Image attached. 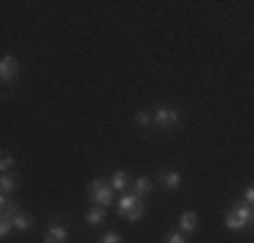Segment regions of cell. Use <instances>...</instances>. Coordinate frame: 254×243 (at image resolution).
I'll return each instance as SVG.
<instances>
[{"instance_id":"obj_14","label":"cell","mask_w":254,"mask_h":243,"mask_svg":"<svg viewBox=\"0 0 254 243\" xmlns=\"http://www.w3.org/2000/svg\"><path fill=\"white\" fill-rule=\"evenodd\" d=\"M143 214H146V208H143V203L138 200V203H135V205H132V208L125 214V219H130V222H138V219H141Z\"/></svg>"},{"instance_id":"obj_7","label":"cell","mask_w":254,"mask_h":243,"mask_svg":"<svg viewBox=\"0 0 254 243\" xmlns=\"http://www.w3.org/2000/svg\"><path fill=\"white\" fill-rule=\"evenodd\" d=\"M179 227H181V233H195V227H197V216L192 214V211H184L179 219Z\"/></svg>"},{"instance_id":"obj_2","label":"cell","mask_w":254,"mask_h":243,"mask_svg":"<svg viewBox=\"0 0 254 243\" xmlns=\"http://www.w3.org/2000/svg\"><path fill=\"white\" fill-rule=\"evenodd\" d=\"M249 222H252L249 205H241V208H235V211H227V216H225V224L230 230H244V227H249Z\"/></svg>"},{"instance_id":"obj_20","label":"cell","mask_w":254,"mask_h":243,"mask_svg":"<svg viewBox=\"0 0 254 243\" xmlns=\"http://www.w3.org/2000/svg\"><path fill=\"white\" fill-rule=\"evenodd\" d=\"M244 200H246V205H254V186H249V189L244 192Z\"/></svg>"},{"instance_id":"obj_13","label":"cell","mask_w":254,"mask_h":243,"mask_svg":"<svg viewBox=\"0 0 254 243\" xmlns=\"http://www.w3.org/2000/svg\"><path fill=\"white\" fill-rule=\"evenodd\" d=\"M103 216H106V208H103V205H98V208H92V211L87 214V224H92V227H95V224L103 222Z\"/></svg>"},{"instance_id":"obj_8","label":"cell","mask_w":254,"mask_h":243,"mask_svg":"<svg viewBox=\"0 0 254 243\" xmlns=\"http://www.w3.org/2000/svg\"><path fill=\"white\" fill-rule=\"evenodd\" d=\"M127 184H130V176L125 173V170H117V173L111 176V189H127Z\"/></svg>"},{"instance_id":"obj_19","label":"cell","mask_w":254,"mask_h":243,"mask_svg":"<svg viewBox=\"0 0 254 243\" xmlns=\"http://www.w3.org/2000/svg\"><path fill=\"white\" fill-rule=\"evenodd\" d=\"M135 122H138V124H149V122H152V117H149L146 111H138V114H135Z\"/></svg>"},{"instance_id":"obj_10","label":"cell","mask_w":254,"mask_h":243,"mask_svg":"<svg viewBox=\"0 0 254 243\" xmlns=\"http://www.w3.org/2000/svg\"><path fill=\"white\" fill-rule=\"evenodd\" d=\"M138 200H141V197H135V194H122V197H119V214H127V211H130L132 208V205H135L138 203Z\"/></svg>"},{"instance_id":"obj_9","label":"cell","mask_w":254,"mask_h":243,"mask_svg":"<svg viewBox=\"0 0 254 243\" xmlns=\"http://www.w3.org/2000/svg\"><path fill=\"white\" fill-rule=\"evenodd\" d=\"M152 192V181L149 179H135V184H132V194L135 197H143V194Z\"/></svg>"},{"instance_id":"obj_17","label":"cell","mask_w":254,"mask_h":243,"mask_svg":"<svg viewBox=\"0 0 254 243\" xmlns=\"http://www.w3.org/2000/svg\"><path fill=\"white\" fill-rule=\"evenodd\" d=\"M119 241H122V238H119V233H114V230H111V233H106L98 243H119Z\"/></svg>"},{"instance_id":"obj_18","label":"cell","mask_w":254,"mask_h":243,"mask_svg":"<svg viewBox=\"0 0 254 243\" xmlns=\"http://www.w3.org/2000/svg\"><path fill=\"white\" fill-rule=\"evenodd\" d=\"M11 165H14V157H11L8 151H3V162H0V168H3V170H11Z\"/></svg>"},{"instance_id":"obj_3","label":"cell","mask_w":254,"mask_h":243,"mask_svg":"<svg viewBox=\"0 0 254 243\" xmlns=\"http://www.w3.org/2000/svg\"><path fill=\"white\" fill-rule=\"evenodd\" d=\"M16 76H19V65H16V60L11 57V54H5V57L0 60V78H3L5 84H14Z\"/></svg>"},{"instance_id":"obj_1","label":"cell","mask_w":254,"mask_h":243,"mask_svg":"<svg viewBox=\"0 0 254 243\" xmlns=\"http://www.w3.org/2000/svg\"><path fill=\"white\" fill-rule=\"evenodd\" d=\"M89 200L92 203H98V205H111L114 203V189H111V184H103V181H92L89 184Z\"/></svg>"},{"instance_id":"obj_21","label":"cell","mask_w":254,"mask_h":243,"mask_svg":"<svg viewBox=\"0 0 254 243\" xmlns=\"http://www.w3.org/2000/svg\"><path fill=\"white\" fill-rule=\"evenodd\" d=\"M11 227H14V224H11V222H3V224H0V235H3V238H8Z\"/></svg>"},{"instance_id":"obj_4","label":"cell","mask_w":254,"mask_h":243,"mask_svg":"<svg viewBox=\"0 0 254 243\" xmlns=\"http://www.w3.org/2000/svg\"><path fill=\"white\" fill-rule=\"evenodd\" d=\"M154 122L162 127V130L176 127L179 124V111H173V108H157V111H154Z\"/></svg>"},{"instance_id":"obj_16","label":"cell","mask_w":254,"mask_h":243,"mask_svg":"<svg viewBox=\"0 0 254 243\" xmlns=\"http://www.w3.org/2000/svg\"><path fill=\"white\" fill-rule=\"evenodd\" d=\"M165 243H187V238H184V233H168Z\"/></svg>"},{"instance_id":"obj_22","label":"cell","mask_w":254,"mask_h":243,"mask_svg":"<svg viewBox=\"0 0 254 243\" xmlns=\"http://www.w3.org/2000/svg\"><path fill=\"white\" fill-rule=\"evenodd\" d=\"M252 222H254V214H252Z\"/></svg>"},{"instance_id":"obj_15","label":"cell","mask_w":254,"mask_h":243,"mask_svg":"<svg viewBox=\"0 0 254 243\" xmlns=\"http://www.w3.org/2000/svg\"><path fill=\"white\" fill-rule=\"evenodd\" d=\"M0 189H3V194L14 192V189H16V179H14V176H8V173H5L3 179H0Z\"/></svg>"},{"instance_id":"obj_12","label":"cell","mask_w":254,"mask_h":243,"mask_svg":"<svg viewBox=\"0 0 254 243\" xmlns=\"http://www.w3.org/2000/svg\"><path fill=\"white\" fill-rule=\"evenodd\" d=\"M162 184H165L168 189H176V186L181 184V176L176 173V170H168V173H162Z\"/></svg>"},{"instance_id":"obj_5","label":"cell","mask_w":254,"mask_h":243,"mask_svg":"<svg viewBox=\"0 0 254 243\" xmlns=\"http://www.w3.org/2000/svg\"><path fill=\"white\" fill-rule=\"evenodd\" d=\"M44 243H68V230H65L63 224H52V227L46 230Z\"/></svg>"},{"instance_id":"obj_6","label":"cell","mask_w":254,"mask_h":243,"mask_svg":"<svg viewBox=\"0 0 254 243\" xmlns=\"http://www.w3.org/2000/svg\"><path fill=\"white\" fill-rule=\"evenodd\" d=\"M0 205H3V208H0V219H3V222H11V219H14L16 214H19L16 203H14V200H8V197H3V200H0Z\"/></svg>"},{"instance_id":"obj_11","label":"cell","mask_w":254,"mask_h":243,"mask_svg":"<svg viewBox=\"0 0 254 243\" xmlns=\"http://www.w3.org/2000/svg\"><path fill=\"white\" fill-rule=\"evenodd\" d=\"M11 224H14L16 230H22V233H25V230L33 227V219H30L27 214H16L14 219H11Z\"/></svg>"}]
</instances>
